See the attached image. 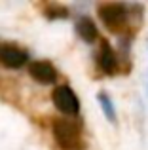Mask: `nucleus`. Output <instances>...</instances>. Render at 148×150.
<instances>
[{
	"label": "nucleus",
	"instance_id": "8",
	"mask_svg": "<svg viewBox=\"0 0 148 150\" xmlns=\"http://www.w3.org/2000/svg\"><path fill=\"white\" fill-rule=\"evenodd\" d=\"M65 13H67V11H65L63 8H57V6H53V8H49V10H48L49 17H65Z\"/></svg>",
	"mask_w": 148,
	"mask_h": 150
},
{
	"label": "nucleus",
	"instance_id": "6",
	"mask_svg": "<svg viewBox=\"0 0 148 150\" xmlns=\"http://www.w3.org/2000/svg\"><path fill=\"white\" fill-rule=\"evenodd\" d=\"M99 67L104 70V72H108V74L116 70V55H114V51H112V48H110L108 42H103V46H101Z\"/></svg>",
	"mask_w": 148,
	"mask_h": 150
},
{
	"label": "nucleus",
	"instance_id": "1",
	"mask_svg": "<svg viewBox=\"0 0 148 150\" xmlns=\"http://www.w3.org/2000/svg\"><path fill=\"white\" fill-rule=\"evenodd\" d=\"M53 135H55V141L59 143V146L70 150L78 144L80 133H78V127L74 124H70V122L57 120L55 124H53Z\"/></svg>",
	"mask_w": 148,
	"mask_h": 150
},
{
	"label": "nucleus",
	"instance_id": "7",
	"mask_svg": "<svg viewBox=\"0 0 148 150\" xmlns=\"http://www.w3.org/2000/svg\"><path fill=\"white\" fill-rule=\"evenodd\" d=\"M76 30L85 42H93L97 38V27L89 17H80L76 23Z\"/></svg>",
	"mask_w": 148,
	"mask_h": 150
},
{
	"label": "nucleus",
	"instance_id": "3",
	"mask_svg": "<svg viewBox=\"0 0 148 150\" xmlns=\"http://www.w3.org/2000/svg\"><path fill=\"white\" fill-rule=\"evenodd\" d=\"M99 15L108 29L116 30L125 23V8L122 4H103L99 6Z\"/></svg>",
	"mask_w": 148,
	"mask_h": 150
},
{
	"label": "nucleus",
	"instance_id": "4",
	"mask_svg": "<svg viewBox=\"0 0 148 150\" xmlns=\"http://www.w3.org/2000/svg\"><path fill=\"white\" fill-rule=\"evenodd\" d=\"M0 63L8 69H19L27 63V51L17 46L6 44L0 48Z\"/></svg>",
	"mask_w": 148,
	"mask_h": 150
},
{
	"label": "nucleus",
	"instance_id": "5",
	"mask_svg": "<svg viewBox=\"0 0 148 150\" xmlns=\"http://www.w3.org/2000/svg\"><path fill=\"white\" fill-rule=\"evenodd\" d=\"M29 72L40 84H53L57 78V72L53 69V65L48 61H32L29 65Z\"/></svg>",
	"mask_w": 148,
	"mask_h": 150
},
{
	"label": "nucleus",
	"instance_id": "2",
	"mask_svg": "<svg viewBox=\"0 0 148 150\" xmlns=\"http://www.w3.org/2000/svg\"><path fill=\"white\" fill-rule=\"evenodd\" d=\"M53 105L65 114H76L80 110V101L68 86H59L53 89Z\"/></svg>",
	"mask_w": 148,
	"mask_h": 150
}]
</instances>
